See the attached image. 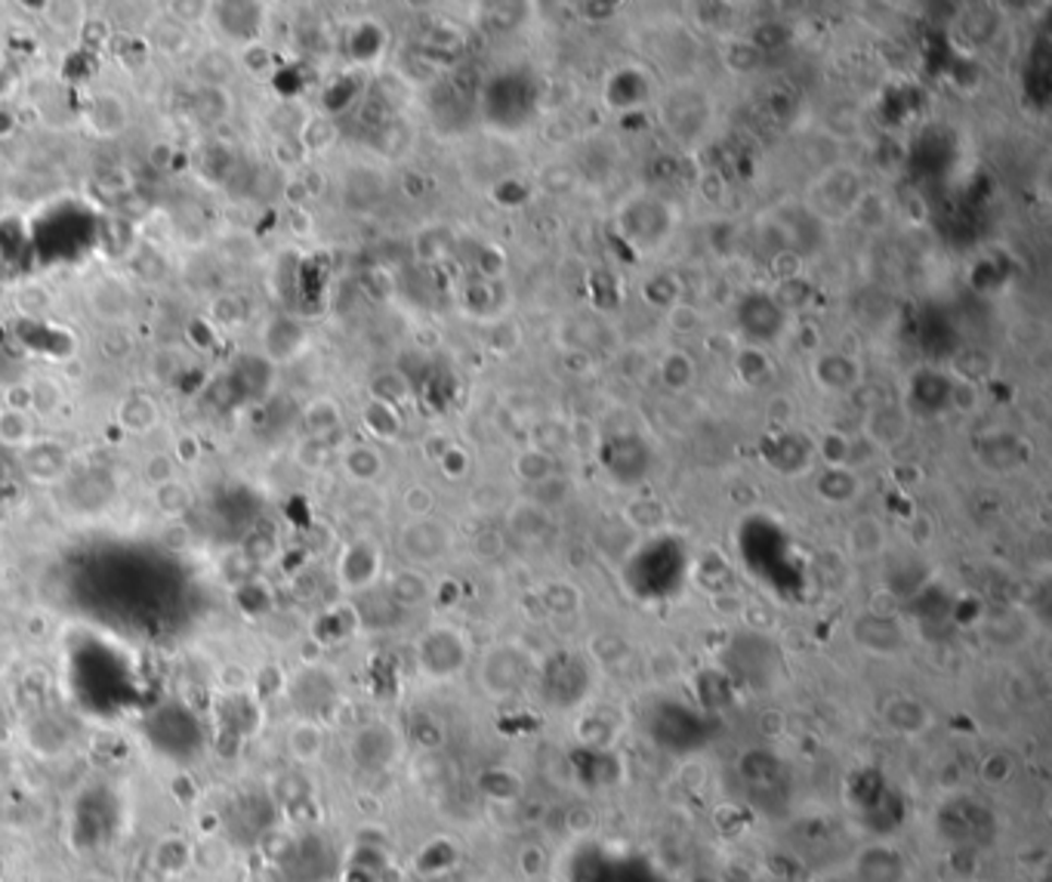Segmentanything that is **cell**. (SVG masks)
Wrapping results in <instances>:
<instances>
[{"label":"cell","mask_w":1052,"mask_h":882,"mask_svg":"<svg viewBox=\"0 0 1052 882\" xmlns=\"http://www.w3.org/2000/svg\"><path fill=\"white\" fill-rule=\"evenodd\" d=\"M531 657L519 645H497L482 657L479 666V682L482 691H488L491 698L504 701L519 694L525 682L531 679Z\"/></svg>","instance_id":"6da1fadb"},{"label":"cell","mask_w":1052,"mask_h":882,"mask_svg":"<svg viewBox=\"0 0 1052 882\" xmlns=\"http://www.w3.org/2000/svg\"><path fill=\"white\" fill-rule=\"evenodd\" d=\"M349 759L362 772H389L401 759V735L386 722H367L349 740Z\"/></svg>","instance_id":"7a4b0ae2"},{"label":"cell","mask_w":1052,"mask_h":882,"mask_svg":"<svg viewBox=\"0 0 1052 882\" xmlns=\"http://www.w3.org/2000/svg\"><path fill=\"white\" fill-rule=\"evenodd\" d=\"M418 661L426 676L451 679L454 673H460L467 664V642L451 627H436L420 639Z\"/></svg>","instance_id":"3957f363"},{"label":"cell","mask_w":1052,"mask_h":882,"mask_svg":"<svg viewBox=\"0 0 1052 882\" xmlns=\"http://www.w3.org/2000/svg\"><path fill=\"white\" fill-rule=\"evenodd\" d=\"M399 549L411 565H433L438 558H445V553L451 549V531L442 522H436L433 516L430 519H411L401 528Z\"/></svg>","instance_id":"277c9868"},{"label":"cell","mask_w":1052,"mask_h":882,"mask_svg":"<svg viewBox=\"0 0 1052 882\" xmlns=\"http://www.w3.org/2000/svg\"><path fill=\"white\" fill-rule=\"evenodd\" d=\"M853 639L861 649L880 654V657H892V654L905 651V630L898 627L895 614H858L853 620Z\"/></svg>","instance_id":"5b68a950"},{"label":"cell","mask_w":1052,"mask_h":882,"mask_svg":"<svg viewBox=\"0 0 1052 882\" xmlns=\"http://www.w3.org/2000/svg\"><path fill=\"white\" fill-rule=\"evenodd\" d=\"M380 549L377 543L371 541H352L343 549V556L337 561V575H340V583H343L349 593H362L367 587L377 583L380 577Z\"/></svg>","instance_id":"8992f818"},{"label":"cell","mask_w":1052,"mask_h":882,"mask_svg":"<svg viewBox=\"0 0 1052 882\" xmlns=\"http://www.w3.org/2000/svg\"><path fill=\"white\" fill-rule=\"evenodd\" d=\"M880 720L898 738H923L932 728V710L920 698L910 694H895L880 706Z\"/></svg>","instance_id":"52a82bcc"},{"label":"cell","mask_w":1052,"mask_h":882,"mask_svg":"<svg viewBox=\"0 0 1052 882\" xmlns=\"http://www.w3.org/2000/svg\"><path fill=\"white\" fill-rule=\"evenodd\" d=\"M855 880L858 882H907V861L898 848L880 846L864 848L855 858Z\"/></svg>","instance_id":"ba28073f"},{"label":"cell","mask_w":1052,"mask_h":882,"mask_svg":"<svg viewBox=\"0 0 1052 882\" xmlns=\"http://www.w3.org/2000/svg\"><path fill=\"white\" fill-rule=\"evenodd\" d=\"M22 469L37 485H53L69 469V454L53 442H32L22 448Z\"/></svg>","instance_id":"9c48e42d"},{"label":"cell","mask_w":1052,"mask_h":882,"mask_svg":"<svg viewBox=\"0 0 1052 882\" xmlns=\"http://www.w3.org/2000/svg\"><path fill=\"white\" fill-rule=\"evenodd\" d=\"M87 124H90L96 136H106V140L121 136L130 124L128 102L111 90L96 93L90 99V106H87Z\"/></svg>","instance_id":"30bf717a"},{"label":"cell","mask_w":1052,"mask_h":882,"mask_svg":"<svg viewBox=\"0 0 1052 882\" xmlns=\"http://www.w3.org/2000/svg\"><path fill=\"white\" fill-rule=\"evenodd\" d=\"M325 725L318 720H309V716L293 722L288 735H285V750H288V757L297 765H315L318 759L325 757Z\"/></svg>","instance_id":"8fae6325"},{"label":"cell","mask_w":1052,"mask_h":882,"mask_svg":"<svg viewBox=\"0 0 1052 882\" xmlns=\"http://www.w3.org/2000/svg\"><path fill=\"white\" fill-rule=\"evenodd\" d=\"M90 309L96 312V318L109 322V325H124L133 312V297L124 288V281L118 278H102L90 288Z\"/></svg>","instance_id":"7c38bea8"},{"label":"cell","mask_w":1052,"mask_h":882,"mask_svg":"<svg viewBox=\"0 0 1052 882\" xmlns=\"http://www.w3.org/2000/svg\"><path fill=\"white\" fill-rule=\"evenodd\" d=\"M300 423H303V433L309 438H325L327 442V435H334L343 426V411L334 398H312L303 408Z\"/></svg>","instance_id":"4fadbf2b"},{"label":"cell","mask_w":1052,"mask_h":882,"mask_svg":"<svg viewBox=\"0 0 1052 882\" xmlns=\"http://www.w3.org/2000/svg\"><path fill=\"white\" fill-rule=\"evenodd\" d=\"M430 595H433L430 580L420 571H414V568H401V571L389 577V602L399 605V608H418Z\"/></svg>","instance_id":"5bb4252c"},{"label":"cell","mask_w":1052,"mask_h":882,"mask_svg":"<svg viewBox=\"0 0 1052 882\" xmlns=\"http://www.w3.org/2000/svg\"><path fill=\"white\" fill-rule=\"evenodd\" d=\"M509 531L522 543H541L553 531L546 506L541 504H519L509 512Z\"/></svg>","instance_id":"9a60e30c"},{"label":"cell","mask_w":1052,"mask_h":882,"mask_svg":"<svg viewBox=\"0 0 1052 882\" xmlns=\"http://www.w3.org/2000/svg\"><path fill=\"white\" fill-rule=\"evenodd\" d=\"M152 500H155L158 512H161L167 522H182V519L192 512V506H195V491L185 485L182 479H173V482H167V485L155 487V491H152Z\"/></svg>","instance_id":"2e32d148"},{"label":"cell","mask_w":1052,"mask_h":882,"mask_svg":"<svg viewBox=\"0 0 1052 882\" xmlns=\"http://www.w3.org/2000/svg\"><path fill=\"white\" fill-rule=\"evenodd\" d=\"M340 463H343L346 475L359 485H371L383 475V454L371 445H352L349 450H343Z\"/></svg>","instance_id":"e0dca14e"},{"label":"cell","mask_w":1052,"mask_h":882,"mask_svg":"<svg viewBox=\"0 0 1052 882\" xmlns=\"http://www.w3.org/2000/svg\"><path fill=\"white\" fill-rule=\"evenodd\" d=\"M118 420L130 435H146L161 423V411H158V401H152L148 396H130L121 404Z\"/></svg>","instance_id":"ac0fdd59"},{"label":"cell","mask_w":1052,"mask_h":882,"mask_svg":"<svg viewBox=\"0 0 1052 882\" xmlns=\"http://www.w3.org/2000/svg\"><path fill=\"white\" fill-rule=\"evenodd\" d=\"M886 546V534H883V524L876 519H858V522L849 528V553L855 558H873L883 553Z\"/></svg>","instance_id":"d6986e66"},{"label":"cell","mask_w":1052,"mask_h":882,"mask_svg":"<svg viewBox=\"0 0 1052 882\" xmlns=\"http://www.w3.org/2000/svg\"><path fill=\"white\" fill-rule=\"evenodd\" d=\"M192 106H195V118H198V121H204V124H219V121H226V118L232 114V96H229L226 87H201L198 84Z\"/></svg>","instance_id":"ffe728a7"},{"label":"cell","mask_w":1052,"mask_h":882,"mask_svg":"<svg viewBox=\"0 0 1052 882\" xmlns=\"http://www.w3.org/2000/svg\"><path fill=\"white\" fill-rule=\"evenodd\" d=\"M905 414L898 408H873L868 416V442L873 445H892L905 438Z\"/></svg>","instance_id":"44dd1931"},{"label":"cell","mask_w":1052,"mask_h":882,"mask_svg":"<svg viewBox=\"0 0 1052 882\" xmlns=\"http://www.w3.org/2000/svg\"><path fill=\"white\" fill-rule=\"evenodd\" d=\"M32 442H35L32 414L0 408V445H7V448H28Z\"/></svg>","instance_id":"7402d4cb"},{"label":"cell","mask_w":1052,"mask_h":882,"mask_svg":"<svg viewBox=\"0 0 1052 882\" xmlns=\"http://www.w3.org/2000/svg\"><path fill=\"white\" fill-rule=\"evenodd\" d=\"M818 494L831 504H849L858 494V479L846 467H831L818 482Z\"/></svg>","instance_id":"603a6c76"},{"label":"cell","mask_w":1052,"mask_h":882,"mask_svg":"<svg viewBox=\"0 0 1052 882\" xmlns=\"http://www.w3.org/2000/svg\"><path fill=\"white\" fill-rule=\"evenodd\" d=\"M232 56L222 53V50H210V53L198 56V65H195V74H198L201 87H226V81L232 77Z\"/></svg>","instance_id":"cb8c5ba5"},{"label":"cell","mask_w":1052,"mask_h":882,"mask_svg":"<svg viewBox=\"0 0 1052 882\" xmlns=\"http://www.w3.org/2000/svg\"><path fill=\"white\" fill-rule=\"evenodd\" d=\"M330 460H334V450H330L325 438H309V435H303V438L297 442V448H293V463L300 469H306V472H322V469L330 467Z\"/></svg>","instance_id":"d4e9b609"},{"label":"cell","mask_w":1052,"mask_h":882,"mask_svg":"<svg viewBox=\"0 0 1052 882\" xmlns=\"http://www.w3.org/2000/svg\"><path fill=\"white\" fill-rule=\"evenodd\" d=\"M818 377L821 383H827V389H849L858 379V367L843 355H827L818 361Z\"/></svg>","instance_id":"484cf974"},{"label":"cell","mask_w":1052,"mask_h":882,"mask_svg":"<svg viewBox=\"0 0 1052 882\" xmlns=\"http://www.w3.org/2000/svg\"><path fill=\"white\" fill-rule=\"evenodd\" d=\"M364 426L374 435H380V438H396L401 426L399 411L389 408V404H383V401H371L367 411H364Z\"/></svg>","instance_id":"4316f807"},{"label":"cell","mask_w":1052,"mask_h":882,"mask_svg":"<svg viewBox=\"0 0 1052 882\" xmlns=\"http://www.w3.org/2000/svg\"><path fill=\"white\" fill-rule=\"evenodd\" d=\"M516 472H519V479H525L531 485H541L546 479H553V460L544 450H525L516 460Z\"/></svg>","instance_id":"83f0119b"},{"label":"cell","mask_w":1052,"mask_h":882,"mask_svg":"<svg viewBox=\"0 0 1052 882\" xmlns=\"http://www.w3.org/2000/svg\"><path fill=\"white\" fill-rule=\"evenodd\" d=\"M143 479H146V485L152 487V491L167 485V482H173V479H177V457L167 454V450H155L146 463H143Z\"/></svg>","instance_id":"f1b7e54d"},{"label":"cell","mask_w":1052,"mask_h":882,"mask_svg":"<svg viewBox=\"0 0 1052 882\" xmlns=\"http://www.w3.org/2000/svg\"><path fill=\"white\" fill-rule=\"evenodd\" d=\"M371 389H374V401H383V404H389V408H399L401 401L408 398V392H411V389H408V379L396 374V371L380 374V377L371 383Z\"/></svg>","instance_id":"f546056e"},{"label":"cell","mask_w":1052,"mask_h":882,"mask_svg":"<svg viewBox=\"0 0 1052 882\" xmlns=\"http://www.w3.org/2000/svg\"><path fill=\"white\" fill-rule=\"evenodd\" d=\"M155 47L161 50V53H182L185 47H189V32L182 28L180 22H173V19H161L158 25H155Z\"/></svg>","instance_id":"4dcf8cb0"},{"label":"cell","mask_w":1052,"mask_h":882,"mask_svg":"<svg viewBox=\"0 0 1052 882\" xmlns=\"http://www.w3.org/2000/svg\"><path fill=\"white\" fill-rule=\"evenodd\" d=\"M544 605L553 614H575L581 608V595L571 583H549L544 590Z\"/></svg>","instance_id":"1f68e13d"},{"label":"cell","mask_w":1052,"mask_h":882,"mask_svg":"<svg viewBox=\"0 0 1052 882\" xmlns=\"http://www.w3.org/2000/svg\"><path fill=\"white\" fill-rule=\"evenodd\" d=\"M661 379H664V386H670V389H686V386L691 383L689 355H682V352H670L667 359L661 361Z\"/></svg>","instance_id":"d6a6232c"},{"label":"cell","mask_w":1052,"mask_h":882,"mask_svg":"<svg viewBox=\"0 0 1052 882\" xmlns=\"http://www.w3.org/2000/svg\"><path fill=\"white\" fill-rule=\"evenodd\" d=\"M306 148H303V143L297 140V136H278V140H273V158H275V164L278 167H285V170H297V167H303V161H306Z\"/></svg>","instance_id":"836d02e7"},{"label":"cell","mask_w":1052,"mask_h":882,"mask_svg":"<svg viewBox=\"0 0 1052 882\" xmlns=\"http://www.w3.org/2000/svg\"><path fill=\"white\" fill-rule=\"evenodd\" d=\"M62 401V389L53 379H35L32 383V411L37 414H53Z\"/></svg>","instance_id":"e575fe53"},{"label":"cell","mask_w":1052,"mask_h":882,"mask_svg":"<svg viewBox=\"0 0 1052 882\" xmlns=\"http://www.w3.org/2000/svg\"><path fill=\"white\" fill-rule=\"evenodd\" d=\"M401 504H404V512H408L411 519H430L433 509H436V497H433L430 487L411 485L404 491V500H401Z\"/></svg>","instance_id":"d590c367"},{"label":"cell","mask_w":1052,"mask_h":882,"mask_svg":"<svg viewBox=\"0 0 1052 882\" xmlns=\"http://www.w3.org/2000/svg\"><path fill=\"white\" fill-rule=\"evenodd\" d=\"M148 374H152V379L155 383H173L177 379V374H180V355H177V349H158L155 355H152V361H148Z\"/></svg>","instance_id":"8d00e7d4"},{"label":"cell","mask_w":1052,"mask_h":882,"mask_svg":"<svg viewBox=\"0 0 1052 882\" xmlns=\"http://www.w3.org/2000/svg\"><path fill=\"white\" fill-rule=\"evenodd\" d=\"M849 450H853V442L839 433H827L824 445H821V454L831 467H849Z\"/></svg>","instance_id":"74e56055"},{"label":"cell","mask_w":1052,"mask_h":882,"mask_svg":"<svg viewBox=\"0 0 1052 882\" xmlns=\"http://www.w3.org/2000/svg\"><path fill=\"white\" fill-rule=\"evenodd\" d=\"M0 404L10 411H32V383H7V389L0 392Z\"/></svg>","instance_id":"f35d334b"},{"label":"cell","mask_w":1052,"mask_h":882,"mask_svg":"<svg viewBox=\"0 0 1052 882\" xmlns=\"http://www.w3.org/2000/svg\"><path fill=\"white\" fill-rule=\"evenodd\" d=\"M210 312H214V318H217L219 325H226V327H235V325H241L244 322V306H241V300L238 297H219L217 303L210 306Z\"/></svg>","instance_id":"ab89813d"},{"label":"cell","mask_w":1052,"mask_h":882,"mask_svg":"<svg viewBox=\"0 0 1052 882\" xmlns=\"http://www.w3.org/2000/svg\"><path fill=\"white\" fill-rule=\"evenodd\" d=\"M244 69L254 74L273 72V53H269V47H263V44L251 40V44L244 47Z\"/></svg>","instance_id":"60d3db41"},{"label":"cell","mask_w":1052,"mask_h":882,"mask_svg":"<svg viewBox=\"0 0 1052 882\" xmlns=\"http://www.w3.org/2000/svg\"><path fill=\"white\" fill-rule=\"evenodd\" d=\"M19 309L25 312V315H40V312H47L50 309V293L44 288H25L22 293H19Z\"/></svg>","instance_id":"b9f144b4"},{"label":"cell","mask_w":1052,"mask_h":882,"mask_svg":"<svg viewBox=\"0 0 1052 882\" xmlns=\"http://www.w3.org/2000/svg\"><path fill=\"white\" fill-rule=\"evenodd\" d=\"M661 516H664L661 506L642 500V504L630 506V516H627V519H630L633 528H654V524H661Z\"/></svg>","instance_id":"7bdbcfd3"},{"label":"cell","mask_w":1052,"mask_h":882,"mask_svg":"<svg viewBox=\"0 0 1052 882\" xmlns=\"http://www.w3.org/2000/svg\"><path fill=\"white\" fill-rule=\"evenodd\" d=\"M161 541L164 546H170V549H185V546L192 543V534H189V528L182 522H167Z\"/></svg>","instance_id":"ee69618b"},{"label":"cell","mask_w":1052,"mask_h":882,"mask_svg":"<svg viewBox=\"0 0 1052 882\" xmlns=\"http://www.w3.org/2000/svg\"><path fill=\"white\" fill-rule=\"evenodd\" d=\"M670 322L673 327H679V330H691V327H698V312L691 306H673Z\"/></svg>","instance_id":"f6af8a7d"},{"label":"cell","mask_w":1052,"mask_h":882,"mask_svg":"<svg viewBox=\"0 0 1052 882\" xmlns=\"http://www.w3.org/2000/svg\"><path fill=\"white\" fill-rule=\"evenodd\" d=\"M195 454H198V445H195V438H189V435H182L180 442H177V463H192L195 460Z\"/></svg>","instance_id":"bcb514c9"},{"label":"cell","mask_w":1052,"mask_h":882,"mask_svg":"<svg viewBox=\"0 0 1052 882\" xmlns=\"http://www.w3.org/2000/svg\"><path fill=\"white\" fill-rule=\"evenodd\" d=\"M291 229H293V232H297V229H300V232H306V229H309L306 210H300V207H297V210H291Z\"/></svg>","instance_id":"7dc6e473"},{"label":"cell","mask_w":1052,"mask_h":882,"mask_svg":"<svg viewBox=\"0 0 1052 882\" xmlns=\"http://www.w3.org/2000/svg\"><path fill=\"white\" fill-rule=\"evenodd\" d=\"M0 408H3V404H0Z\"/></svg>","instance_id":"c3c4849f"}]
</instances>
